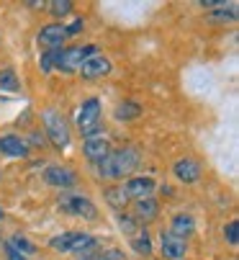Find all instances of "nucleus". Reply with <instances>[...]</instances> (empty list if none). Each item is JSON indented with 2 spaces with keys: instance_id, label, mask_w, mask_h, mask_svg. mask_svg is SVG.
<instances>
[{
  "instance_id": "f257e3e1",
  "label": "nucleus",
  "mask_w": 239,
  "mask_h": 260,
  "mask_svg": "<svg viewBox=\"0 0 239 260\" xmlns=\"http://www.w3.org/2000/svg\"><path fill=\"white\" fill-rule=\"evenodd\" d=\"M136 165H139V152H136V150H131V147H126V150L111 152L103 162H98V173H100V178L118 180V178L131 175Z\"/></svg>"
},
{
  "instance_id": "f03ea898",
  "label": "nucleus",
  "mask_w": 239,
  "mask_h": 260,
  "mask_svg": "<svg viewBox=\"0 0 239 260\" xmlns=\"http://www.w3.org/2000/svg\"><path fill=\"white\" fill-rule=\"evenodd\" d=\"M100 116H103L100 101H98V98H88L83 106L77 108L75 124H77L80 132H83V137H93V134H98V129H100Z\"/></svg>"
},
{
  "instance_id": "7ed1b4c3",
  "label": "nucleus",
  "mask_w": 239,
  "mask_h": 260,
  "mask_svg": "<svg viewBox=\"0 0 239 260\" xmlns=\"http://www.w3.org/2000/svg\"><path fill=\"white\" fill-rule=\"evenodd\" d=\"M42 119H44V126H47L44 137H49V142L57 147V150H64V147L70 144V126H67V121L57 114V111H44Z\"/></svg>"
},
{
  "instance_id": "20e7f679",
  "label": "nucleus",
  "mask_w": 239,
  "mask_h": 260,
  "mask_svg": "<svg viewBox=\"0 0 239 260\" xmlns=\"http://www.w3.org/2000/svg\"><path fill=\"white\" fill-rule=\"evenodd\" d=\"M98 54V47H72V49H62L57 54V67L62 72H77L88 57Z\"/></svg>"
},
{
  "instance_id": "39448f33",
  "label": "nucleus",
  "mask_w": 239,
  "mask_h": 260,
  "mask_svg": "<svg viewBox=\"0 0 239 260\" xmlns=\"http://www.w3.org/2000/svg\"><path fill=\"white\" fill-rule=\"evenodd\" d=\"M59 209L67 211V214H77V216H83L88 221L98 219V209H95V204L88 196H62L59 199Z\"/></svg>"
},
{
  "instance_id": "423d86ee",
  "label": "nucleus",
  "mask_w": 239,
  "mask_h": 260,
  "mask_svg": "<svg viewBox=\"0 0 239 260\" xmlns=\"http://www.w3.org/2000/svg\"><path fill=\"white\" fill-rule=\"evenodd\" d=\"M80 75H83L85 80H98V78H106L108 72H111V59L106 57V54H93V57H88L83 64H80Z\"/></svg>"
},
{
  "instance_id": "0eeeda50",
  "label": "nucleus",
  "mask_w": 239,
  "mask_h": 260,
  "mask_svg": "<svg viewBox=\"0 0 239 260\" xmlns=\"http://www.w3.org/2000/svg\"><path fill=\"white\" fill-rule=\"evenodd\" d=\"M159 247H162V257L165 260H183L188 252V245L183 237H175L173 232H162L159 235Z\"/></svg>"
},
{
  "instance_id": "6e6552de",
  "label": "nucleus",
  "mask_w": 239,
  "mask_h": 260,
  "mask_svg": "<svg viewBox=\"0 0 239 260\" xmlns=\"http://www.w3.org/2000/svg\"><path fill=\"white\" fill-rule=\"evenodd\" d=\"M83 152H85V157H88L90 162H103V160L111 155V144H108V139H106L103 134H93V137L85 139Z\"/></svg>"
},
{
  "instance_id": "1a4fd4ad",
  "label": "nucleus",
  "mask_w": 239,
  "mask_h": 260,
  "mask_svg": "<svg viewBox=\"0 0 239 260\" xmlns=\"http://www.w3.org/2000/svg\"><path fill=\"white\" fill-rule=\"evenodd\" d=\"M44 180L49 185H54V188H72V185L77 183V175L75 170L70 168H62V165H52L44 170Z\"/></svg>"
},
{
  "instance_id": "9d476101",
  "label": "nucleus",
  "mask_w": 239,
  "mask_h": 260,
  "mask_svg": "<svg viewBox=\"0 0 239 260\" xmlns=\"http://www.w3.org/2000/svg\"><path fill=\"white\" fill-rule=\"evenodd\" d=\"M64 39L67 36H64V26L62 23H47V26H42V31H39V44L47 47V49L62 47Z\"/></svg>"
},
{
  "instance_id": "9b49d317",
  "label": "nucleus",
  "mask_w": 239,
  "mask_h": 260,
  "mask_svg": "<svg viewBox=\"0 0 239 260\" xmlns=\"http://www.w3.org/2000/svg\"><path fill=\"white\" fill-rule=\"evenodd\" d=\"M0 152L8 157H26L28 155V144L18 134H3L0 137Z\"/></svg>"
},
{
  "instance_id": "f8f14e48",
  "label": "nucleus",
  "mask_w": 239,
  "mask_h": 260,
  "mask_svg": "<svg viewBox=\"0 0 239 260\" xmlns=\"http://www.w3.org/2000/svg\"><path fill=\"white\" fill-rule=\"evenodd\" d=\"M173 170H175V178L180 183H198V180H201V165H198L195 160H190V157L178 160Z\"/></svg>"
},
{
  "instance_id": "ddd939ff",
  "label": "nucleus",
  "mask_w": 239,
  "mask_h": 260,
  "mask_svg": "<svg viewBox=\"0 0 239 260\" xmlns=\"http://www.w3.org/2000/svg\"><path fill=\"white\" fill-rule=\"evenodd\" d=\"M154 191V180L152 178H131L126 185H124V193L126 196H134V199H144V196H149Z\"/></svg>"
},
{
  "instance_id": "4468645a",
  "label": "nucleus",
  "mask_w": 239,
  "mask_h": 260,
  "mask_svg": "<svg viewBox=\"0 0 239 260\" xmlns=\"http://www.w3.org/2000/svg\"><path fill=\"white\" fill-rule=\"evenodd\" d=\"M193 230H195V221H193L190 214H178V216L173 219V227H170V232H173L175 237H183V240H185Z\"/></svg>"
},
{
  "instance_id": "2eb2a0df",
  "label": "nucleus",
  "mask_w": 239,
  "mask_h": 260,
  "mask_svg": "<svg viewBox=\"0 0 239 260\" xmlns=\"http://www.w3.org/2000/svg\"><path fill=\"white\" fill-rule=\"evenodd\" d=\"M98 247V240L93 237V235H83V232H75V240H72V247H70V252H90V250H95Z\"/></svg>"
},
{
  "instance_id": "dca6fc26",
  "label": "nucleus",
  "mask_w": 239,
  "mask_h": 260,
  "mask_svg": "<svg viewBox=\"0 0 239 260\" xmlns=\"http://www.w3.org/2000/svg\"><path fill=\"white\" fill-rule=\"evenodd\" d=\"M139 114H142V108H139L136 103H131V101L118 103V108H116V119H118V121H134Z\"/></svg>"
},
{
  "instance_id": "f3484780",
  "label": "nucleus",
  "mask_w": 239,
  "mask_h": 260,
  "mask_svg": "<svg viewBox=\"0 0 239 260\" xmlns=\"http://www.w3.org/2000/svg\"><path fill=\"white\" fill-rule=\"evenodd\" d=\"M136 214H139L142 219H154V216H157V204H154V199H149V196L136 199Z\"/></svg>"
},
{
  "instance_id": "a211bd4d",
  "label": "nucleus",
  "mask_w": 239,
  "mask_h": 260,
  "mask_svg": "<svg viewBox=\"0 0 239 260\" xmlns=\"http://www.w3.org/2000/svg\"><path fill=\"white\" fill-rule=\"evenodd\" d=\"M18 78H16V72L13 70H0V90H18Z\"/></svg>"
},
{
  "instance_id": "6ab92c4d",
  "label": "nucleus",
  "mask_w": 239,
  "mask_h": 260,
  "mask_svg": "<svg viewBox=\"0 0 239 260\" xmlns=\"http://www.w3.org/2000/svg\"><path fill=\"white\" fill-rule=\"evenodd\" d=\"M131 245H134V250H136L139 255H152V242H149L147 230H144V232H139V235H134Z\"/></svg>"
},
{
  "instance_id": "aec40b11",
  "label": "nucleus",
  "mask_w": 239,
  "mask_h": 260,
  "mask_svg": "<svg viewBox=\"0 0 239 260\" xmlns=\"http://www.w3.org/2000/svg\"><path fill=\"white\" fill-rule=\"evenodd\" d=\"M72 240H75V232H64V235H57V237H52V247L54 250H59V252H70V247H72Z\"/></svg>"
},
{
  "instance_id": "412c9836",
  "label": "nucleus",
  "mask_w": 239,
  "mask_h": 260,
  "mask_svg": "<svg viewBox=\"0 0 239 260\" xmlns=\"http://www.w3.org/2000/svg\"><path fill=\"white\" fill-rule=\"evenodd\" d=\"M106 199H108V204L116 206V209L126 206V201H129V196L124 193V188H108V191H106Z\"/></svg>"
},
{
  "instance_id": "4be33fe9",
  "label": "nucleus",
  "mask_w": 239,
  "mask_h": 260,
  "mask_svg": "<svg viewBox=\"0 0 239 260\" xmlns=\"http://www.w3.org/2000/svg\"><path fill=\"white\" fill-rule=\"evenodd\" d=\"M47 8H49V13L52 16H67L70 11H72V3L70 0H52V3H47Z\"/></svg>"
},
{
  "instance_id": "5701e85b",
  "label": "nucleus",
  "mask_w": 239,
  "mask_h": 260,
  "mask_svg": "<svg viewBox=\"0 0 239 260\" xmlns=\"http://www.w3.org/2000/svg\"><path fill=\"white\" fill-rule=\"evenodd\" d=\"M8 245H11L16 252H21V255H28V252H33V250H36V247H33V245H31L26 237H21V235H16V237H13Z\"/></svg>"
},
{
  "instance_id": "b1692460",
  "label": "nucleus",
  "mask_w": 239,
  "mask_h": 260,
  "mask_svg": "<svg viewBox=\"0 0 239 260\" xmlns=\"http://www.w3.org/2000/svg\"><path fill=\"white\" fill-rule=\"evenodd\" d=\"M80 260H124V252L121 250H106L100 255H83Z\"/></svg>"
},
{
  "instance_id": "393cba45",
  "label": "nucleus",
  "mask_w": 239,
  "mask_h": 260,
  "mask_svg": "<svg viewBox=\"0 0 239 260\" xmlns=\"http://www.w3.org/2000/svg\"><path fill=\"white\" fill-rule=\"evenodd\" d=\"M118 227H121L126 235H136V219L134 216H129V214H121V216H118Z\"/></svg>"
},
{
  "instance_id": "a878e982",
  "label": "nucleus",
  "mask_w": 239,
  "mask_h": 260,
  "mask_svg": "<svg viewBox=\"0 0 239 260\" xmlns=\"http://www.w3.org/2000/svg\"><path fill=\"white\" fill-rule=\"evenodd\" d=\"M57 54H59V49H52V52L42 54V70L44 72H52L57 67Z\"/></svg>"
},
{
  "instance_id": "bb28decb",
  "label": "nucleus",
  "mask_w": 239,
  "mask_h": 260,
  "mask_svg": "<svg viewBox=\"0 0 239 260\" xmlns=\"http://www.w3.org/2000/svg\"><path fill=\"white\" fill-rule=\"evenodd\" d=\"M224 237H226L229 245H236L239 242V224H236V221H229V224L224 227Z\"/></svg>"
},
{
  "instance_id": "cd10ccee",
  "label": "nucleus",
  "mask_w": 239,
  "mask_h": 260,
  "mask_svg": "<svg viewBox=\"0 0 239 260\" xmlns=\"http://www.w3.org/2000/svg\"><path fill=\"white\" fill-rule=\"evenodd\" d=\"M83 26H85V23H83V18H77V21H72L70 26H64V36H77L80 31H83Z\"/></svg>"
},
{
  "instance_id": "c85d7f7f",
  "label": "nucleus",
  "mask_w": 239,
  "mask_h": 260,
  "mask_svg": "<svg viewBox=\"0 0 239 260\" xmlns=\"http://www.w3.org/2000/svg\"><path fill=\"white\" fill-rule=\"evenodd\" d=\"M26 144H33V147H44V144H47V137H44L42 132H33V134H31V139H28Z\"/></svg>"
},
{
  "instance_id": "c756f323",
  "label": "nucleus",
  "mask_w": 239,
  "mask_h": 260,
  "mask_svg": "<svg viewBox=\"0 0 239 260\" xmlns=\"http://www.w3.org/2000/svg\"><path fill=\"white\" fill-rule=\"evenodd\" d=\"M6 252H8V260H23V255H21V252H16L11 245H6Z\"/></svg>"
},
{
  "instance_id": "7c9ffc66",
  "label": "nucleus",
  "mask_w": 239,
  "mask_h": 260,
  "mask_svg": "<svg viewBox=\"0 0 239 260\" xmlns=\"http://www.w3.org/2000/svg\"><path fill=\"white\" fill-rule=\"evenodd\" d=\"M0 219H3V209H0Z\"/></svg>"
}]
</instances>
